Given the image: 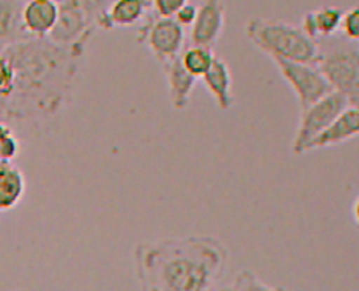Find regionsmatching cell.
<instances>
[{
  "label": "cell",
  "mask_w": 359,
  "mask_h": 291,
  "mask_svg": "<svg viewBox=\"0 0 359 291\" xmlns=\"http://www.w3.org/2000/svg\"><path fill=\"white\" fill-rule=\"evenodd\" d=\"M207 90L213 94L216 104L221 109H230L235 104V96L231 93V72L227 62L216 57L210 72L202 77Z\"/></svg>",
  "instance_id": "16"
},
{
  "label": "cell",
  "mask_w": 359,
  "mask_h": 291,
  "mask_svg": "<svg viewBox=\"0 0 359 291\" xmlns=\"http://www.w3.org/2000/svg\"><path fill=\"white\" fill-rule=\"evenodd\" d=\"M196 15H198V5L193 4V2H185L181 10H179L175 15V20L181 25L182 28L185 27H191L193 22L196 20Z\"/></svg>",
  "instance_id": "24"
},
{
  "label": "cell",
  "mask_w": 359,
  "mask_h": 291,
  "mask_svg": "<svg viewBox=\"0 0 359 291\" xmlns=\"http://www.w3.org/2000/svg\"><path fill=\"white\" fill-rule=\"evenodd\" d=\"M107 5L82 0L59 2L57 22L46 37L60 46H87L90 37L99 28V18Z\"/></svg>",
  "instance_id": "4"
},
{
  "label": "cell",
  "mask_w": 359,
  "mask_h": 291,
  "mask_svg": "<svg viewBox=\"0 0 359 291\" xmlns=\"http://www.w3.org/2000/svg\"><path fill=\"white\" fill-rule=\"evenodd\" d=\"M273 60H275L280 76L284 77V81L292 86V90L298 96L301 111L316 104L318 100H321L333 91L329 82L325 81V77L315 65L298 64V62L278 57Z\"/></svg>",
  "instance_id": "8"
},
{
  "label": "cell",
  "mask_w": 359,
  "mask_h": 291,
  "mask_svg": "<svg viewBox=\"0 0 359 291\" xmlns=\"http://www.w3.org/2000/svg\"><path fill=\"white\" fill-rule=\"evenodd\" d=\"M179 56H181V54H179ZM179 56L162 62V68L163 74L167 77L171 105L176 109H184L189 105L198 79H194L191 74L185 72V68L181 64V57Z\"/></svg>",
  "instance_id": "13"
},
{
  "label": "cell",
  "mask_w": 359,
  "mask_h": 291,
  "mask_svg": "<svg viewBox=\"0 0 359 291\" xmlns=\"http://www.w3.org/2000/svg\"><path fill=\"white\" fill-rule=\"evenodd\" d=\"M245 34L250 42L271 59L278 57L315 67L321 60L319 42L310 39L299 27L292 23L256 18L248 20Z\"/></svg>",
  "instance_id": "3"
},
{
  "label": "cell",
  "mask_w": 359,
  "mask_h": 291,
  "mask_svg": "<svg viewBox=\"0 0 359 291\" xmlns=\"http://www.w3.org/2000/svg\"><path fill=\"white\" fill-rule=\"evenodd\" d=\"M13 91V68L8 59L0 53V105L10 97Z\"/></svg>",
  "instance_id": "22"
},
{
  "label": "cell",
  "mask_w": 359,
  "mask_h": 291,
  "mask_svg": "<svg viewBox=\"0 0 359 291\" xmlns=\"http://www.w3.org/2000/svg\"><path fill=\"white\" fill-rule=\"evenodd\" d=\"M19 154V140L8 125L0 122V163H10Z\"/></svg>",
  "instance_id": "20"
},
{
  "label": "cell",
  "mask_w": 359,
  "mask_h": 291,
  "mask_svg": "<svg viewBox=\"0 0 359 291\" xmlns=\"http://www.w3.org/2000/svg\"><path fill=\"white\" fill-rule=\"evenodd\" d=\"M225 4L219 0H205L198 5L196 20L191 25V45L213 50L224 33Z\"/></svg>",
  "instance_id": "9"
},
{
  "label": "cell",
  "mask_w": 359,
  "mask_h": 291,
  "mask_svg": "<svg viewBox=\"0 0 359 291\" xmlns=\"http://www.w3.org/2000/svg\"><path fill=\"white\" fill-rule=\"evenodd\" d=\"M25 2L2 0L0 2V53L25 39L34 37L27 33L22 22V8Z\"/></svg>",
  "instance_id": "14"
},
{
  "label": "cell",
  "mask_w": 359,
  "mask_h": 291,
  "mask_svg": "<svg viewBox=\"0 0 359 291\" xmlns=\"http://www.w3.org/2000/svg\"><path fill=\"white\" fill-rule=\"evenodd\" d=\"M348 107L353 105H350V102L342 96V94L332 91L321 100H318L316 104L309 107L307 109H304L298 131H296L292 144L293 154H304L309 142H311L316 136L321 135L325 128H329L330 125L338 119L339 114L342 111H346Z\"/></svg>",
  "instance_id": "6"
},
{
  "label": "cell",
  "mask_w": 359,
  "mask_h": 291,
  "mask_svg": "<svg viewBox=\"0 0 359 291\" xmlns=\"http://www.w3.org/2000/svg\"><path fill=\"white\" fill-rule=\"evenodd\" d=\"M185 4V0H154L153 10L154 14L159 18L175 19L176 13L181 10V6Z\"/></svg>",
  "instance_id": "23"
},
{
  "label": "cell",
  "mask_w": 359,
  "mask_h": 291,
  "mask_svg": "<svg viewBox=\"0 0 359 291\" xmlns=\"http://www.w3.org/2000/svg\"><path fill=\"white\" fill-rule=\"evenodd\" d=\"M344 11L338 6H323L316 11L307 13L299 27L313 41L337 36L341 29V20Z\"/></svg>",
  "instance_id": "15"
},
{
  "label": "cell",
  "mask_w": 359,
  "mask_h": 291,
  "mask_svg": "<svg viewBox=\"0 0 359 291\" xmlns=\"http://www.w3.org/2000/svg\"><path fill=\"white\" fill-rule=\"evenodd\" d=\"M25 176L10 163H0V211L13 210L19 205L25 194Z\"/></svg>",
  "instance_id": "17"
},
{
  "label": "cell",
  "mask_w": 359,
  "mask_h": 291,
  "mask_svg": "<svg viewBox=\"0 0 359 291\" xmlns=\"http://www.w3.org/2000/svg\"><path fill=\"white\" fill-rule=\"evenodd\" d=\"M179 57H181V64L185 68V72L191 74L194 79L204 77L216 60L213 50L193 45L185 46Z\"/></svg>",
  "instance_id": "18"
},
{
  "label": "cell",
  "mask_w": 359,
  "mask_h": 291,
  "mask_svg": "<svg viewBox=\"0 0 359 291\" xmlns=\"http://www.w3.org/2000/svg\"><path fill=\"white\" fill-rule=\"evenodd\" d=\"M145 18L137 29V42L145 43L161 64L177 57L185 48L184 28L175 19L159 18L154 13Z\"/></svg>",
  "instance_id": "7"
},
{
  "label": "cell",
  "mask_w": 359,
  "mask_h": 291,
  "mask_svg": "<svg viewBox=\"0 0 359 291\" xmlns=\"http://www.w3.org/2000/svg\"><path fill=\"white\" fill-rule=\"evenodd\" d=\"M153 2L147 0H118L108 4L99 18V28L113 29L116 27L135 25L148 14Z\"/></svg>",
  "instance_id": "12"
},
{
  "label": "cell",
  "mask_w": 359,
  "mask_h": 291,
  "mask_svg": "<svg viewBox=\"0 0 359 291\" xmlns=\"http://www.w3.org/2000/svg\"><path fill=\"white\" fill-rule=\"evenodd\" d=\"M140 291H215L229 248L213 236L142 242L133 251Z\"/></svg>",
  "instance_id": "2"
},
{
  "label": "cell",
  "mask_w": 359,
  "mask_h": 291,
  "mask_svg": "<svg viewBox=\"0 0 359 291\" xmlns=\"http://www.w3.org/2000/svg\"><path fill=\"white\" fill-rule=\"evenodd\" d=\"M359 135V109L358 107H348L346 111H342L339 117L334 121L329 128H325L321 135L316 136L309 145L306 151L318 148H327L333 145L344 144L347 140L353 139Z\"/></svg>",
  "instance_id": "11"
},
{
  "label": "cell",
  "mask_w": 359,
  "mask_h": 291,
  "mask_svg": "<svg viewBox=\"0 0 359 291\" xmlns=\"http://www.w3.org/2000/svg\"><path fill=\"white\" fill-rule=\"evenodd\" d=\"M85 46H60L29 37L2 51L13 68V91L0 105V122L57 113L74 90Z\"/></svg>",
  "instance_id": "1"
},
{
  "label": "cell",
  "mask_w": 359,
  "mask_h": 291,
  "mask_svg": "<svg viewBox=\"0 0 359 291\" xmlns=\"http://www.w3.org/2000/svg\"><path fill=\"white\" fill-rule=\"evenodd\" d=\"M341 33L344 34L347 41L356 42L359 39V6L344 13L341 20Z\"/></svg>",
  "instance_id": "21"
},
{
  "label": "cell",
  "mask_w": 359,
  "mask_h": 291,
  "mask_svg": "<svg viewBox=\"0 0 359 291\" xmlns=\"http://www.w3.org/2000/svg\"><path fill=\"white\" fill-rule=\"evenodd\" d=\"M329 82L333 91L342 94L350 105L358 107L359 104V50L358 43L347 41L323 51L321 60L316 65Z\"/></svg>",
  "instance_id": "5"
},
{
  "label": "cell",
  "mask_w": 359,
  "mask_h": 291,
  "mask_svg": "<svg viewBox=\"0 0 359 291\" xmlns=\"http://www.w3.org/2000/svg\"><path fill=\"white\" fill-rule=\"evenodd\" d=\"M59 18L56 0H31L22 8V22L27 33L34 37H46Z\"/></svg>",
  "instance_id": "10"
},
{
  "label": "cell",
  "mask_w": 359,
  "mask_h": 291,
  "mask_svg": "<svg viewBox=\"0 0 359 291\" xmlns=\"http://www.w3.org/2000/svg\"><path fill=\"white\" fill-rule=\"evenodd\" d=\"M221 291H287L283 287H273L265 284L253 271L242 270L236 274V278L227 287Z\"/></svg>",
  "instance_id": "19"
},
{
  "label": "cell",
  "mask_w": 359,
  "mask_h": 291,
  "mask_svg": "<svg viewBox=\"0 0 359 291\" xmlns=\"http://www.w3.org/2000/svg\"><path fill=\"white\" fill-rule=\"evenodd\" d=\"M15 291H20V290H15Z\"/></svg>",
  "instance_id": "25"
}]
</instances>
